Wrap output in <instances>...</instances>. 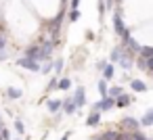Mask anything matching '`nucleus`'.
I'll return each mask as SVG.
<instances>
[{"mask_svg": "<svg viewBox=\"0 0 153 140\" xmlns=\"http://www.w3.org/2000/svg\"><path fill=\"white\" fill-rule=\"evenodd\" d=\"M134 59H136V57H134L132 52H128L124 44L113 46V48H111V52H109V63L120 65L124 71H130V69L134 67Z\"/></svg>", "mask_w": 153, "mask_h": 140, "instance_id": "nucleus-1", "label": "nucleus"}, {"mask_svg": "<svg viewBox=\"0 0 153 140\" xmlns=\"http://www.w3.org/2000/svg\"><path fill=\"white\" fill-rule=\"evenodd\" d=\"M111 25H113L115 36H117L122 42H126V40L132 36V27H130V25H126V21H124V17H122V13H120V9H117V7H115V11H113Z\"/></svg>", "mask_w": 153, "mask_h": 140, "instance_id": "nucleus-2", "label": "nucleus"}, {"mask_svg": "<svg viewBox=\"0 0 153 140\" xmlns=\"http://www.w3.org/2000/svg\"><path fill=\"white\" fill-rule=\"evenodd\" d=\"M15 65L21 67V69H25V71H30V73H38L40 67H42V63H38V61H34V59H30V57H19V59H15Z\"/></svg>", "mask_w": 153, "mask_h": 140, "instance_id": "nucleus-3", "label": "nucleus"}, {"mask_svg": "<svg viewBox=\"0 0 153 140\" xmlns=\"http://www.w3.org/2000/svg\"><path fill=\"white\" fill-rule=\"evenodd\" d=\"M117 130H124V132H136V130H143V127H140V121H138L136 117L126 115V117H122V119H120Z\"/></svg>", "mask_w": 153, "mask_h": 140, "instance_id": "nucleus-4", "label": "nucleus"}, {"mask_svg": "<svg viewBox=\"0 0 153 140\" xmlns=\"http://www.w3.org/2000/svg\"><path fill=\"white\" fill-rule=\"evenodd\" d=\"M115 109V100L111 96H105V98H99L90 111H99V113H107V111H113Z\"/></svg>", "mask_w": 153, "mask_h": 140, "instance_id": "nucleus-5", "label": "nucleus"}, {"mask_svg": "<svg viewBox=\"0 0 153 140\" xmlns=\"http://www.w3.org/2000/svg\"><path fill=\"white\" fill-rule=\"evenodd\" d=\"M9 59V36L4 29H0V61Z\"/></svg>", "mask_w": 153, "mask_h": 140, "instance_id": "nucleus-6", "label": "nucleus"}, {"mask_svg": "<svg viewBox=\"0 0 153 140\" xmlns=\"http://www.w3.org/2000/svg\"><path fill=\"white\" fill-rule=\"evenodd\" d=\"M71 98H74V102H76V107H78V109H82V107L86 105V88H84V86H78V88L74 90V94H71Z\"/></svg>", "mask_w": 153, "mask_h": 140, "instance_id": "nucleus-7", "label": "nucleus"}, {"mask_svg": "<svg viewBox=\"0 0 153 140\" xmlns=\"http://www.w3.org/2000/svg\"><path fill=\"white\" fill-rule=\"evenodd\" d=\"M134 100H136V98H134V94L124 92L122 96H117V98H115V109H126V107H130Z\"/></svg>", "mask_w": 153, "mask_h": 140, "instance_id": "nucleus-8", "label": "nucleus"}, {"mask_svg": "<svg viewBox=\"0 0 153 140\" xmlns=\"http://www.w3.org/2000/svg\"><path fill=\"white\" fill-rule=\"evenodd\" d=\"M61 111H63V115H76L80 109L76 107V102H74V98L69 96V98H65L63 100V107H61Z\"/></svg>", "mask_w": 153, "mask_h": 140, "instance_id": "nucleus-9", "label": "nucleus"}, {"mask_svg": "<svg viewBox=\"0 0 153 140\" xmlns=\"http://www.w3.org/2000/svg\"><path fill=\"white\" fill-rule=\"evenodd\" d=\"M61 107H63V100H61V98H48V100H46V111L53 113V115H57V113L61 111Z\"/></svg>", "mask_w": 153, "mask_h": 140, "instance_id": "nucleus-10", "label": "nucleus"}, {"mask_svg": "<svg viewBox=\"0 0 153 140\" xmlns=\"http://www.w3.org/2000/svg\"><path fill=\"white\" fill-rule=\"evenodd\" d=\"M138 121H140V127H153V107H149Z\"/></svg>", "mask_w": 153, "mask_h": 140, "instance_id": "nucleus-11", "label": "nucleus"}, {"mask_svg": "<svg viewBox=\"0 0 153 140\" xmlns=\"http://www.w3.org/2000/svg\"><path fill=\"white\" fill-rule=\"evenodd\" d=\"M130 88H132V92H147V90H149L147 82H143V80H138V77H132V80H130Z\"/></svg>", "mask_w": 153, "mask_h": 140, "instance_id": "nucleus-12", "label": "nucleus"}, {"mask_svg": "<svg viewBox=\"0 0 153 140\" xmlns=\"http://www.w3.org/2000/svg\"><path fill=\"white\" fill-rule=\"evenodd\" d=\"M86 125H88V127H97V125H101V113H99V111H90L88 117H86Z\"/></svg>", "mask_w": 153, "mask_h": 140, "instance_id": "nucleus-13", "label": "nucleus"}, {"mask_svg": "<svg viewBox=\"0 0 153 140\" xmlns=\"http://www.w3.org/2000/svg\"><path fill=\"white\" fill-rule=\"evenodd\" d=\"M99 138H101V140H120V130H117V127H113V130H103V132L99 134Z\"/></svg>", "mask_w": 153, "mask_h": 140, "instance_id": "nucleus-14", "label": "nucleus"}, {"mask_svg": "<svg viewBox=\"0 0 153 140\" xmlns=\"http://www.w3.org/2000/svg\"><path fill=\"white\" fill-rule=\"evenodd\" d=\"M101 73H103V80H105V82H111V80L115 77V65H113V63H107V67H105Z\"/></svg>", "mask_w": 153, "mask_h": 140, "instance_id": "nucleus-15", "label": "nucleus"}, {"mask_svg": "<svg viewBox=\"0 0 153 140\" xmlns=\"http://www.w3.org/2000/svg\"><path fill=\"white\" fill-rule=\"evenodd\" d=\"M7 98H11V100H19L21 96H23V92H21V88H15V86H11V88H7Z\"/></svg>", "mask_w": 153, "mask_h": 140, "instance_id": "nucleus-16", "label": "nucleus"}, {"mask_svg": "<svg viewBox=\"0 0 153 140\" xmlns=\"http://www.w3.org/2000/svg\"><path fill=\"white\" fill-rule=\"evenodd\" d=\"M97 90H99V96H101V98L109 96V86H107V82H105L103 77L99 80V84H97Z\"/></svg>", "mask_w": 153, "mask_h": 140, "instance_id": "nucleus-17", "label": "nucleus"}, {"mask_svg": "<svg viewBox=\"0 0 153 140\" xmlns=\"http://www.w3.org/2000/svg\"><path fill=\"white\" fill-rule=\"evenodd\" d=\"M69 88H71V77L59 75V88H57V90H69Z\"/></svg>", "mask_w": 153, "mask_h": 140, "instance_id": "nucleus-18", "label": "nucleus"}, {"mask_svg": "<svg viewBox=\"0 0 153 140\" xmlns=\"http://www.w3.org/2000/svg\"><path fill=\"white\" fill-rule=\"evenodd\" d=\"M80 17H82L80 9H69V13H67V21H69V23H76Z\"/></svg>", "mask_w": 153, "mask_h": 140, "instance_id": "nucleus-19", "label": "nucleus"}, {"mask_svg": "<svg viewBox=\"0 0 153 140\" xmlns=\"http://www.w3.org/2000/svg\"><path fill=\"white\" fill-rule=\"evenodd\" d=\"M122 94H124V86L117 84V86H111V88H109V96H111L113 100H115L117 96H122Z\"/></svg>", "mask_w": 153, "mask_h": 140, "instance_id": "nucleus-20", "label": "nucleus"}, {"mask_svg": "<svg viewBox=\"0 0 153 140\" xmlns=\"http://www.w3.org/2000/svg\"><path fill=\"white\" fill-rule=\"evenodd\" d=\"M53 67H55V75H61V71L65 67V59H55L53 61Z\"/></svg>", "mask_w": 153, "mask_h": 140, "instance_id": "nucleus-21", "label": "nucleus"}, {"mask_svg": "<svg viewBox=\"0 0 153 140\" xmlns=\"http://www.w3.org/2000/svg\"><path fill=\"white\" fill-rule=\"evenodd\" d=\"M13 127H15V132L19 134V138L25 134V123L21 121V119H15V123H13Z\"/></svg>", "mask_w": 153, "mask_h": 140, "instance_id": "nucleus-22", "label": "nucleus"}, {"mask_svg": "<svg viewBox=\"0 0 153 140\" xmlns=\"http://www.w3.org/2000/svg\"><path fill=\"white\" fill-rule=\"evenodd\" d=\"M97 11H99V19H103V17H105V13H107V4H105V0H97Z\"/></svg>", "mask_w": 153, "mask_h": 140, "instance_id": "nucleus-23", "label": "nucleus"}, {"mask_svg": "<svg viewBox=\"0 0 153 140\" xmlns=\"http://www.w3.org/2000/svg\"><path fill=\"white\" fill-rule=\"evenodd\" d=\"M55 61V59H53ZM53 61H46V63H42V67H40V73H51V71H55V67H53Z\"/></svg>", "mask_w": 153, "mask_h": 140, "instance_id": "nucleus-24", "label": "nucleus"}, {"mask_svg": "<svg viewBox=\"0 0 153 140\" xmlns=\"http://www.w3.org/2000/svg\"><path fill=\"white\" fill-rule=\"evenodd\" d=\"M57 88H59V75H53L51 82H48V86H46V90L51 92V90H57Z\"/></svg>", "mask_w": 153, "mask_h": 140, "instance_id": "nucleus-25", "label": "nucleus"}, {"mask_svg": "<svg viewBox=\"0 0 153 140\" xmlns=\"http://www.w3.org/2000/svg\"><path fill=\"white\" fill-rule=\"evenodd\" d=\"M132 140H151L143 130H136V132H132Z\"/></svg>", "mask_w": 153, "mask_h": 140, "instance_id": "nucleus-26", "label": "nucleus"}, {"mask_svg": "<svg viewBox=\"0 0 153 140\" xmlns=\"http://www.w3.org/2000/svg\"><path fill=\"white\" fill-rule=\"evenodd\" d=\"M134 65H136L140 71H147V61H145L143 57H136V59H134Z\"/></svg>", "mask_w": 153, "mask_h": 140, "instance_id": "nucleus-27", "label": "nucleus"}, {"mask_svg": "<svg viewBox=\"0 0 153 140\" xmlns=\"http://www.w3.org/2000/svg\"><path fill=\"white\" fill-rule=\"evenodd\" d=\"M107 63H109V59H101V61H97V65H94V67H97L99 71H103V69L107 67Z\"/></svg>", "mask_w": 153, "mask_h": 140, "instance_id": "nucleus-28", "label": "nucleus"}, {"mask_svg": "<svg viewBox=\"0 0 153 140\" xmlns=\"http://www.w3.org/2000/svg\"><path fill=\"white\" fill-rule=\"evenodd\" d=\"M0 140H11V132H9L7 127L0 130Z\"/></svg>", "mask_w": 153, "mask_h": 140, "instance_id": "nucleus-29", "label": "nucleus"}, {"mask_svg": "<svg viewBox=\"0 0 153 140\" xmlns=\"http://www.w3.org/2000/svg\"><path fill=\"white\" fill-rule=\"evenodd\" d=\"M69 9H80V0H69Z\"/></svg>", "mask_w": 153, "mask_h": 140, "instance_id": "nucleus-30", "label": "nucleus"}, {"mask_svg": "<svg viewBox=\"0 0 153 140\" xmlns=\"http://www.w3.org/2000/svg\"><path fill=\"white\" fill-rule=\"evenodd\" d=\"M86 38H88V40H94V32L88 29V32H86Z\"/></svg>", "mask_w": 153, "mask_h": 140, "instance_id": "nucleus-31", "label": "nucleus"}, {"mask_svg": "<svg viewBox=\"0 0 153 140\" xmlns=\"http://www.w3.org/2000/svg\"><path fill=\"white\" fill-rule=\"evenodd\" d=\"M69 136H71V132H65V134L61 136V140H69Z\"/></svg>", "mask_w": 153, "mask_h": 140, "instance_id": "nucleus-32", "label": "nucleus"}, {"mask_svg": "<svg viewBox=\"0 0 153 140\" xmlns=\"http://www.w3.org/2000/svg\"><path fill=\"white\" fill-rule=\"evenodd\" d=\"M2 127H4V125H2V117H0V130H2Z\"/></svg>", "mask_w": 153, "mask_h": 140, "instance_id": "nucleus-33", "label": "nucleus"}, {"mask_svg": "<svg viewBox=\"0 0 153 140\" xmlns=\"http://www.w3.org/2000/svg\"><path fill=\"white\" fill-rule=\"evenodd\" d=\"M94 140H101V138H99V136H97V138H94Z\"/></svg>", "mask_w": 153, "mask_h": 140, "instance_id": "nucleus-34", "label": "nucleus"}, {"mask_svg": "<svg viewBox=\"0 0 153 140\" xmlns=\"http://www.w3.org/2000/svg\"><path fill=\"white\" fill-rule=\"evenodd\" d=\"M151 77H153V71H151Z\"/></svg>", "mask_w": 153, "mask_h": 140, "instance_id": "nucleus-35", "label": "nucleus"}]
</instances>
